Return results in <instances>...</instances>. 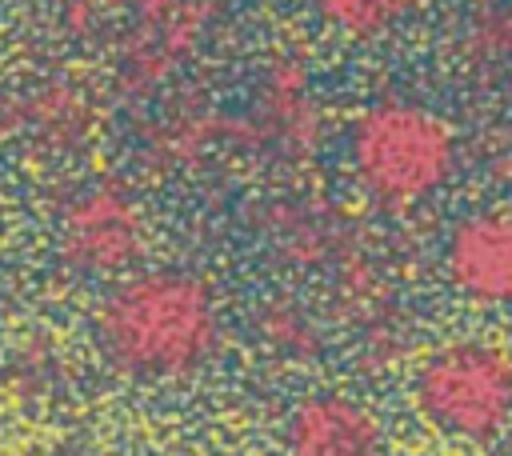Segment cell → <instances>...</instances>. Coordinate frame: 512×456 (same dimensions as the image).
Returning <instances> with one entry per match:
<instances>
[{"label": "cell", "mask_w": 512, "mask_h": 456, "mask_svg": "<svg viewBox=\"0 0 512 456\" xmlns=\"http://www.w3.org/2000/svg\"><path fill=\"white\" fill-rule=\"evenodd\" d=\"M108 368L140 384L196 376L220 352L224 320L212 284L188 268H132L112 280L92 312Z\"/></svg>", "instance_id": "1"}, {"label": "cell", "mask_w": 512, "mask_h": 456, "mask_svg": "<svg viewBox=\"0 0 512 456\" xmlns=\"http://www.w3.org/2000/svg\"><path fill=\"white\" fill-rule=\"evenodd\" d=\"M348 164L368 200L380 208H412L448 184L456 132L416 100H376L352 120Z\"/></svg>", "instance_id": "2"}, {"label": "cell", "mask_w": 512, "mask_h": 456, "mask_svg": "<svg viewBox=\"0 0 512 456\" xmlns=\"http://www.w3.org/2000/svg\"><path fill=\"white\" fill-rule=\"evenodd\" d=\"M412 404L448 440H496L512 424V348L484 336L436 344L412 376Z\"/></svg>", "instance_id": "3"}, {"label": "cell", "mask_w": 512, "mask_h": 456, "mask_svg": "<svg viewBox=\"0 0 512 456\" xmlns=\"http://www.w3.org/2000/svg\"><path fill=\"white\" fill-rule=\"evenodd\" d=\"M144 240V208L120 180H88L72 188L56 212V252L76 276H128L144 252Z\"/></svg>", "instance_id": "4"}, {"label": "cell", "mask_w": 512, "mask_h": 456, "mask_svg": "<svg viewBox=\"0 0 512 456\" xmlns=\"http://www.w3.org/2000/svg\"><path fill=\"white\" fill-rule=\"evenodd\" d=\"M440 260L448 284L464 300L480 308L512 304V212L480 208L460 216L444 240Z\"/></svg>", "instance_id": "5"}, {"label": "cell", "mask_w": 512, "mask_h": 456, "mask_svg": "<svg viewBox=\"0 0 512 456\" xmlns=\"http://www.w3.org/2000/svg\"><path fill=\"white\" fill-rule=\"evenodd\" d=\"M284 456H384V424L348 392H312L284 420Z\"/></svg>", "instance_id": "6"}, {"label": "cell", "mask_w": 512, "mask_h": 456, "mask_svg": "<svg viewBox=\"0 0 512 456\" xmlns=\"http://www.w3.org/2000/svg\"><path fill=\"white\" fill-rule=\"evenodd\" d=\"M8 112L20 120L24 136L48 152L80 148L96 124V108H92L88 92L68 80H44V84L28 88L20 104H8Z\"/></svg>", "instance_id": "7"}, {"label": "cell", "mask_w": 512, "mask_h": 456, "mask_svg": "<svg viewBox=\"0 0 512 456\" xmlns=\"http://www.w3.org/2000/svg\"><path fill=\"white\" fill-rule=\"evenodd\" d=\"M424 4L428 0H312L320 20L344 36H372V32L404 20L408 12L424 8Z\"/></svg>", "instance_id": "8"}, {"label": "cell", "mask_w": 512, "mask_h": 456, "mask_svg": "<svg viewBox=\"0 0 512 456\" xmlns=\"http://www.w3.org/2000/svg\"><path fill=\"white\" fill-rule=\"evenodd\" d=\"M260 332H264V340H268L280 356H288V360H304V356L316 348V328H312L308 312H304L300 304H292V300L268 304L264 316H260Z\"/></svg>", "instance_id": "9"}, {"label": "cell", "mask_w": 512, "mask_h": 456, "mask_svg": "<svg viewBox=\"0 0 512 456\" xmlns=\"http://www.w3.org/2000/svg\"><path fill=\"white\" fill-rule=\"evenodd\" d=\"M8 104H12V100H8V84H4V76H0V120L8 116Z\"/></svg>", "instance_id": "10"}, {"label": "cell", "mask_w": 512, "mask_h": 456, "mask_svg": "<svg viewBox=\"0 0 512 456\" xmlns=\"http://www.w3.org/2000/svg\"><path fill=\"white\" fill-rule=\"evenodd\" d=\"M172 456H216V452H172Z\"/></svg>", "instance_id": "11"}]
</instances>
